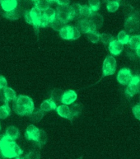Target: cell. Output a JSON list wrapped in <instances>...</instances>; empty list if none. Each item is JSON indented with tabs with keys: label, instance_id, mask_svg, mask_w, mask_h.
I'll list each match as a JSON object with an SVG mask.
<instances>
[{
	"label": "cell",
	"instance_id": "cell-4",
	"mask_svg": "<svg viewBox=\"0 0 140 159\" xmlns=\"http://www.w3.org/2000/svg\"><path fill=\"white\" fill-rule=\"evenodd\" d=\"M140 25V17L138 12L132 11L130 14L128 15V17L124 21V28L126 32L129 33H133L136 31H138Z\"/></svg>",
	"mask_w": 140,
	"mask_h": 159
},
{
	"label": "cell",
	"instance_id": "cell-10",
	"mask_svg": "<svg viewBox=\"0 0 140 159\" xmlns=\"http://www.w3.org/2000/svg\"><path fill=\"white\" fill-rule=\"evenodd\" d=\"M39 135H40V129L34 125H30L26 128V133H25L26 139L31 140V141H34V142H37Z\"/></svg>",
	"mask_w": 140,
	"mask_h": 159
},
{
	"label": "cell",
	"instance_id": "cell-2",
	"mask_svg": "<svg viewBox=\"0 0 140 159\" xmlns=\"http://www.w3.org/2000/svg\"><path fill=\"white\" fill-rule=\"evenodd\" d=\"M0 153L3 157L18 158L23 153V151L17 144L15 140L10 139L4 134L0 143Z\"/></svg>",
	"mask_w": 140,
	"mask_h": 159
},
{
	"label": "cell",
	"instance_id": "cell-34",
	"mask_svg": "<svg viewBox=\"0 0 140 159\" xmlns=\"http://www.w3.org/2000/svg\"><path fill=\"white\" fill-rule=\"evenodd\" d=\"M64 24L61 21H60L59 19H57V18H55V21H53L50 24V26H51L54 30H55V31H60V29L64 26Z\"/></svg>",
	"mask_w": 140,
	"mask_h": 159
},
{
	"label": "cell",
	"instance_id": "cell-26",
	"mask_svg": "<svg viewBox=\"0 0 140 159\" xmlns=\"http://www.w3.org/2000/svg\"><path fill=\"white\" fill-rule=\"evenodd\" d=\"M129 40V35L125 31H120L117 36V40H119L123 45H126V44H128Z\"/></svg>",
	"mask_w": 140,
	"mask_h": 159
},
{
	"label": "cell",
	"instance_id": "cell-19",
	"mask_svg": "<svg viewBox=\"0 0 140 159\" xmlns=\"http://www.w3.org/2000/svg\"><path fill=\"white\" fill-rule=\"evenodd\" d=\"M72 28L73 26H64L60 29V36L62 39L64 40H71L72 39Z\"/></svg>",
	"mask_w": 140,
	"mask_h": 159
},
{
	"label": "cell",
	"instance_id": "cell-40",
	"mask_svg": "<svg viewBox=\"0 0 140 159\" xmlns=\"http://www.w3.org/2000/svg\"><path fill=\"white\" fill-rule=\"evenodd\" d=\"M25 20H26L27 23L32 25V20H31V15H30V12L29 11L26 12V13H25Z\"/></svg>",
	"mask_w": 140,
	"mask_h": 159
},
{
	"label": "cell",
	"instance_id": "cell-41",
	"mask_svg": "<svg viewBox=\"0 0 140 159\" xmlns=\"http://www.w3.org/2000/svg\"><path fill=\"white\" fill-rule=\"evenodd\" d=\"M56 2L60 6H65V5H69L70 1L69 0H56Z\"/></svg>",
	"mask_w": 140,
	"mask_h": 159
},
{
	"label": "cell",
	"instance_id": "cell-20",
	"mask_svg": "<svg viewBox=\"0 0 140 159\" xmlns=\"http://www.w3.org/2000/svg\"><path fill=\"white\" fill-rule=\"evenodd\" d=\"M3 96H4L5 102H7V103L13 101L17 97L15 91L12 88H7V87L3 88Z\"/></svg>",
	"mask_w": 140,
	"mask_h": 159
},
{
	"label": "cell",
	"instance_id": "cell-11",
	"mask_svg": "<svg viewBox=\"0 0 140 159\" xmlns=\"http://www.w3.org/2000/svg\"><path fill=\"white\" fill-rule=\"evenodd\" d=\"M77 98H78V95H77V93H75V91L69 90L63 93L60 102H61L63 104L71 105L76 101Z\"/></svg>",
	"mask_w": 140,
	"mask_h": 159
},
{
	"label": "cell",
	"instance_id": "cell-35",
	"mask_svg": "<svg viewBox=\"0 0 140 159\" xmlns=\"http://www.w3.org/2000/svg\"><path fill=\"white\" fill-rule=\"evenodd\" d=\"M62 94L63 93L60 89H54L51 93V99H53L54 101H60V102Z\"/></svg>",
	"mask_w": 140,
	"mask_h": 159
},
{
	"label": "cell",
	"instance_id": "cell-3",
	"mask_svg": "<svg viewBox=\"0 0 140 159\" xmlns=\"http://www.w3.org/2000/svg\"><path fill=\"white\" fill-rule=\"evenodd\" d=\"M79 4H74L73 6L65 5L60 6L56 9V18L61 21L64 24L72 21L75 17H80L79 15Z\"/></svg>",
	"mask_w": 140,
	"mask_h": 159
},
{
	"label": "cell",
	"instance_id": "cell-43",
	"mask_svg": "<svg viewBox=\"0 0 140 159\" xmlns=\"http://www.w3.org/2000/svg\"><path fill=\"white\" fill-rule=\"evenodd\" d=\"M48 1H49V2H56V0H48Z\"/></svg>",
	"mask_w": 140,
	"mask_h": 159
},
{
	"label": "cell",
	"instance_id": "cell-22",
	"mask_svg": "<svg viewBox=\"0 0 140 159\" xmlns=\"http://www.w3.org/2000/svg\"><path fill=\"white\" fill-rule=\"evenodd\" d=\"M10 114H11V109H10L8 103L6 102L4 105L0 107V119H6L9 116Z\"/></svg>",
	"mask_w": 140,
	"mask_h": 159
},
{
	"label": "cell",
	"instance_id": "cell-14",
	"mask_svg": "<svg viewBox=\"0 0 140 159\" xmlns=\"http://www.w3.org/2000/svg\"><path fill=\"white\" fill-rule=\"evenodd\" d=\"M88 19L90 20L91 22L93 24V26H95L97 30L101 28L103 25V22H104L103 17L97 12H93L90 17H88Z\"/></svg>",
	"mask_w": 140,
	"mask_h": 159
},
{
	"label": "cell",
	"instance_id": "cell-17",
	"mask_svg": "<svg viewBox=\"0 0 140 159\" xmlns=\"http://www.w3.org/2000/svg\"><path fill=\"white\" fill-rule=\"evenodd\" d=\"M56 111H57L58 115L63 118L70 120L71 111H70V107L68 105H60L58 107H56Z\"/></svg>",
	"mask_w": 140,
	"mask_h": 159
},
{
	"label": "cell",
	"instance_id": "cell-18",
	"mask_svg": "<svg viewBox=\"0 0 140 159\" xmlns=\"http://www.w3.org/2000/svg\"><path fill=\"white\" fill-rule=\"evenodd\" d=\"M5 135L7 136L8 139H10L17 140V139L19 138L20 131L19 129H18L17 127H15V126H9V127H7V129H6Z\"/></svg>",
	"mask_w": 140,
	"mask_h": 159
},
{
	"label": "cell",
	"instance_id": "cell-25",
	"mask_svg": "<svg viewBox=\"0 0 140 159\" xmlns=\"http://www.w3.org/2000/svg\"><path fill=\"white\" fill-rule=\"evenodd\" d=\"M50 2L48 0H37L35 2V7H37L40 11H45L50 7Z\"/></svg>",
	"mask_w": 140,
	"mask_h": 159
},
{
	"label": "cell",
	"instance_id": "cell-15",
	"mask_svg": "<svg viewBox=\"0 0 140 159\" xmlns=\"http://www.w3.org/2000/svg\"><path fill=\"white\" fill-rule=\"evenodd\" d=\"M1 7L5 12H11L17 7V0H0Z\"/></svg>",
	"mask_w": 140,
	"mask_h": 159
},
{
	"label": "cell",
	"instance_id": "cell-16",
	"mask_svg": "<svg viewBox=\"0 0 140 159\" xmlns=\"http://www.w3.org/2000/svg\"><path fill=\"white\" fill-rule=\"evenodd\" d=\"M56 103L53 99L50 98L48 100H45L44 102L41 103L40 107V109L41 111H43L44 112L46 111H54V110H56Z\"/></svg>",
	"mask_w": 140,
	"mask_h": 159
},
{
	"label": "cell",
	"instance_id": "cell-42",
	"mask_svg": "<svg viewBox=\"0 0 140 159\" xmlns=\"http://www.w3.org/2000/svg\"><path fill=\"white\" fill-rule=\"evenodd\" d=\"M135 50H136V55L140 58V46L138 48H137Z\"/></svg>",
	"mask_w": 140,
	"mask_h": 159
},
{
	"label": "cell",
	"instance_id": "cell-36",
	"mask_svg": "<svg viewBox=\"0 0 140 159\" xmlns=\"http://www.w3.org/2000/svg\"><path fill=\"white\" fill-rule=\"evenodd\" d=\"M81 36L80 31H79V29L75 27V26H73V28H72V39L71 40H77V39H79Z\"/></svg>",
	"mask_w": 140,
	"mask_h": 159
},
{
	"label": "cell",
	"instance_id": "cell-5",
	"mask_svg": "<svg viewBox=\"0 0 140 159\" xmlns=\"http://www.w3.org/2000/svg\"><path fill=\"white\" fill-rule=\"evenodd\" d=\"M116 60L113 56H107L103 62V65H102V74L103 77L111 76L115 73L116 70Z\"/></svg>",
	"mask_w": 140,
	"mask_h": 159
},
{
	"label": "cell",
	"instance_id": "cell-12",
	"mask_svg": "<svg viewBox=\"0 0 140 159\" xmlns=\"http://www.w3.org/2000/svg\"><path fill=\"white\" fill-rule=\"evenodd\" d=\"M30 15H31V20H32V25L35 27H40V21L42 17V11H40L37 7H34L31 9Z\"/></svg>",
	"mask_w": 140,
	"mask_h": 159
},
{
	"label": "cell",
	"instance_id": "cell-38",
	"mask_svg": "<svg viewBox=\"0 0 140 159\" xmlns=\"http://www.w3.org/2000/svg\"><path fill=\"white\" fill-rule=\"evenodd\" d=\"M26 158H40V152L34 151V152H31L28 155H26Z\"/></svg>",
	"mask_w": 140,
	"mask_h": 159
},
{
	"label": "cell",
	"instance_id": "cell-23",
	"mask_svg": "<svg viewBox=\"0 0 140 159\" xmlns=\"http://www.w3.org/2000/svg\"><path fill=\"white\" fill-rule=\"evenodd\" d=\"M93 12V10L91 9L89 6H87V5H80V7H79V15H80L81 17L88 18L92 15Z\"/></svg>",
	"mask_w": 140,
	"mask_h": 159
},
{
	"label": "cell",
	"instance_id": "cell-29",
	"mask_svg": "<svg viewBox=\"0 0 140 159\" xmlns=\"http://www.w3.org/2000/svg\"><path fill=\"white\" fill-rule=\"evenodd\" d=\"M3 16H4L6 18H7V19L17 20L19 18L20 14L19 12H18V11L17 10V8H16V9L12 10L11 12H6L4 14H3Z\"/></svg>",
	"mask_w": 140,
	"mask_h": 159
},
{
	"label": "cell",
	"instance_id": "cell-6",
	"mask_svg": "<svg viewBox=\"0 0 140 159\" xmlns=\"http://www.w3.org/2000/svg\"><path fill=\"white\" fill-rule=\"evenodd\" d=\"M125 94L129 98H132L136 94L140 93V76L135 75L132 77L130 82L127 84Z\"/></svg>",
	"mask_w": 140,
	"mask_h": 159
},
{
	"label": "cell",
	"instance_id": "cell-47",
	"mask_svg": "<svg viewBox=\"0 0 140 159\" xmlns=\"http://www.w3.org/2000/svg\"><path fill=\"white\" fill-rule=\"evenodd\" d=\"M0 92H1V89H0Z\"/></svg>",
	"mask_w": 140,
	"mask_h": 159
},
{
	"label": "cell",
	"instance_id": "cell-8",
	"mask_svg": "<svg viewBox=\"0 0 140 159\" xmlns=\"http://www.w3.org/2000/svg\"><path fill=\"white\" fill-rule=\"evenodd\" d=\"M132 77L133 75L131 74L130 69L124 68V69H120L117 74V81L122 85H127L130 82Z\"/></svg>",
	"mask_w": 140,
	"mask_h": 159
},
{
	"label": "cell",
	"instance_id": "cell-44",
	"mask_svg": "<svg viewBox=\"0 0 140 159\" xmlns=\"http://www.w3.org/2000/svg\"><path fill=\"white\" fill-rule=\"evenodd\" d=\"M2 136L3 135H0V143H1V140H2Z\"/></svg>",
	"mask_w": 140,
	"mask_h": 159
},
{
	"label": "cell",
	"instance_id": "cell-9",
	"mask_svg": "<svg viewBox=\"0 0 140 159\" xmlns=\"http://www.w3.org/2000/svg\"><path fill=\"white\" fill-rule=\"evenodd\" d=\"M78 26H79V31L84 34H88L92 31H97L95 26H93V24L88 18H83L79 20L78 22Z\"/></svg>",
	"mask_w": 140,
	"mask_h": 159
},
{
	"label": "cell",
	"instance_id": "cell-39",
	"mask_svg": "<svg viewBox=\"0 0 140 159\" xmlns=\"http://www.w3.org/2000/svg\"><path fill=\"white\" fill-rule=\"evenodd\" d=\"M7 87V82L3 76L0 75V89H3Z\"/></svg>",
	"mask_w": 140,
	"mask_h": 159
},
{
	"label": "cell",
	"instance_id": "cell-21",
	"mask_svg": "<svg viewBox=\"0 0 140 159\" xmlns=\"http://www.w3.org/2000/svg\"><path fill=\"white\" fill-rule=\"evenodd\" d=\"M129 47L132 50H136L140 46V36L134 35V36H129V40L128 42Z\"/></svg>",
	"mask_w": 140,
	"mask_h": 159
},
{
	"label": "cell",
	"instance_id": "cell-24",
	"mask_svg": "<svg viewBox=\"0 0 140 159\" xmlns=\"http://www.w3.org/2000/svg\"><path fill=\"white\" fill-rule=\"evenodd\" d=\"M120 7V0H109L107 2L106 8L109 12H115Z\"/></svg>",
	"mask_w": 140,
	"mask_h": 159
},
{
	"label": "cell",
	"instance_id": "cell-7",
	"mask_svg": "<svg viewBox=\"0 0 140 159\" xmlns=\"http://www.w3.org/2000/svg\"><path fill=\"white\" fill-rule=\"evenodd\" d=\"M56 18V11L54 8L49 7L42 12V17L40 21V26L45 27L50 26V24Z\"/></svg>",
	"mask_w": 140,
	"mask_h": 159
},
{
	"label": "cell",
	"instance_id": "cell-13",
	"mask_svg": "<svg viewBox=\"0 0 140 159\" xmlns=\"http://www.w3.org/2000/svg\"><path fill=\"white\" fill-rule=\"evenodd\" d=\"M124 50L123 44H121L119 40H113L109 44V51L113 55H119Z\"/></svg>",
	"mask_w": 140,
	"mask_h": 159
},
{
	"label": "cell",
	"instance_id": "cell-30",
	"mask_svg": "<svg viewBox=\"0 0 140 159\" xmlns=\"http://www.w3.org/2000/svg\"><path fill=\"white\" fill-rule=\"evenodd\" d=\"M114 40V37L112 35L108 33L100 34V40L104 45H109L110 42H111Z\"/></svg>",
	"mask_w": 140,
	"mask_h": 159
},
{
	"label": "cell",
	"instance_id": "cell-1",
	"mask_svg": "<svg viewBox=\"0 0 140 159\" xmlns=\"http://www.w3.org/2000/svg\"><path fill=\"white\" fill-rule=\"evenodd\" d=\"M13 101V110L18 116H30L35 110L33 101L28 96L20 95Z\"/></svg>",
	"mask_w": 140,
	"mask_h": 159
},
{
	"label": "cell",
	"instance_id": "cell-27",
	"mask_svg": "<svg viewBox=\"0 0 140 159\" xmlns=\"http://www.w3.org/2000/svg\"><path fill=\"white\" fill-rule=\"evenodd\" d=\"M43 116H44V111L40 109L32 112V114L30 116V118H31V120L34 121V122H39L42 119Z\"/></svg>",
	"mask_w": 140,
	"mask_h": 159
},
{
	"label": "cell",
	"instance_id": "cell-37",
	"mask_svg": "<svg viewBox=\"0 0 140 159\" xmlns=\"http://www.w3.org/2000/svg\"><path fill=\"white\" fill-rule=\"evenodd\" d=\"M133 113L136 119L140 120V103H138V104H137L133 107Z\"/></svg>",
	"mask_w": 140,
	"mask_h": 159
},
{
	"label": "cell",
	"instance_id": "cell-31",
	"mask_svg": "<svg viewBox=\"0 0 140 159\" xmlns=\"http://www.w3.org/2000/svg\"><path fill=\"white\" fill-rule=\"evenodd\" d=\"M81 106L79 104H75L73 105V107L70 108L71 111V116H70V120H73L74 118L77 117L80 114L81 112Z\"/></svg>",
	"mask_w": 140,
	"mask_h": 159
},
{
	"label": "cell",
	"instance_id": "cell-45",
	"mask_svg": "<svg viewBox=\"0 0 140 159\" xmlns=\"http://www.w3.org/2000/svg\"><path fill=\"white\" fill-rule=\"evenodd\" d=\"M31 1H34V2H36V1H37V0H31Z\"/></svg>",
	"mask_w": 140,
	"mask_h": 159
},
{
	"label": "cell",
	"instance_id": "cell-46",
	"mask_svg": "<svg viewBox=\"0 0 140 159\" xmlns=\"http://www.w3.org/2000/svg\"><path fill=\"white\" fill-rule=\"evenodd\" d=\"M0 130H1V124H0Z\"/></svg>",
	"mask_w": 140,
	"mask_h": 159
},
{
	"label": "cell",
	"instance_id": "cell-32",
	"mask_svg": "<svg viewBox=\"0 0 140 159\" xmlns=\"http://www.w3.org/2000/svg\"><path fill=\"white\" fill-rule=\"evenodd\" d=\"M100 0H88V6L93 10V12H97L100 9Z\"/></svg>",
	"mask_w": 140,
	"mask_h": 159
},
{
	"label": "cell",
	"instance_id": "cell-33",
	"mask_svg": "<svg viewBox=\"0 0 140 159\" xmlns=\"http://www.w3.org/2000/svg\"><path fill=\"white\" fill-rule=\"evenodd\" d=\"M47 141V135L44 130H40V135H39L38 141H37V144L39 147H42L43 145L45 144V143Z\"/></svg>",
	"mask_w": 140,
	"mask_h": 159
},
{
	"label": "cell",
	"instance_id": "cell-28",
	"mask_svg": "<svg viewBox=\"0 0 140 159\" xmlns=\"http://www.w3.org/2000/svg\"><path fill=\"white\" fill-rule=\"evenodd\" d=\"M87 35H88V40H90L91 42L97 43L100 40V34L98 33L97 31H90Z\"/></svg>",
	"mask_w": 140,
	"mask_h": 159
}]
</instances>
